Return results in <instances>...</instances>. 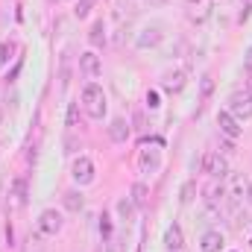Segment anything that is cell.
I'll use <instances>...</instances> for the list:
<instances>
[{
	"label": "cell",
	"mask_w": 252,
	"mask_h": 252,
	"mask_svg": "<svg viewBox=\"0 0 252 252\" xmlns=\"http://www.w3.org/2000/svg\"><path fill=\"white\" fill-rule=\"evenodd\" d=\"M82 109H85V115L94 118V121H103V118H106L109 103H106V91H103L97 82H88V85L82 88Z\"/></svg>",
	"instance_id": "cell-1"
},
{
	"label": "cell",
	"mask_w": 252,
	"mask_h": 252,
	"mask_svg": "<svg viewBox=\"0 0 252 252\" xmlns=\"http://www.w3.org/2000/svg\"><path fill=\"white\" fill-rule=\"evenodd\" d=\"M214 3L217 0H185V18H188L190 24H205L208 18H211V9H214Z\"/></svg>",
	"instance_id": "cell-2"
},
{
	"label": "cell",
	"mask_w": 252,
	"mask_h": 252,
	"mask_svg": "<svg viewBox=\"0 0 252 252\" xmlns=\"http://www.w3.org/2000/svg\"><path fill=\"white\" fill-rule=\"evenodd\" d=\"M202 173H208L211 179H226L229 176V161L220 153H205L202 156Z\"/></svg>",
	"instance_id": "cell-3"
},
{
	"label": "cell",
	"mask_w": 252,
	"mask_h": 252,
	"mask_svg": "<svg viewBox=\"0 0 252 252\" xmlns=\"http://www.w3.org/2000/svg\"><path fill=\"white\" fill-rule=\"evenodd\" d=\"M70 176H73L76 185H88V182H94V161H91L88 156H76L73 164H70Z\"/></svg>",
	"instance_id": "cell-4"
},
{
	"label": "cell",
	"mask_w": 252,
	"mask_h": 252,
	"mask_svg": "<svg viewBox=\"0 0 252 252\" xmlns=\"http://www.w3.org/2000/svg\"><path fill=\"white\" fill-rule=\"evenodd\" d=\"M226 112H232L238 121H250L252 118V97L247 91H235L232 97H229V109Z\"/></svg>",
	"instance_id": "cell-5"
},
{
	"label": "cell",
	"mask_w": 252,
	"mask_h": 252,
	"mask_svg": "<svg viewBox=\"0 0 252 252\" xmlns=\"http://www.w3.org/2000/svg\"><path fill=\"white\" fill-rule=\"evenodd\" d=\"M62 226H64V220L56 208H47V211L38 214V232H41V235H50V238H53V235L62 232Z\"/></svg>",
	"instance_id": "cell-6"
},
{
	"label": "cell",
	"mask_w": 252,
	"mask_h": 252,
	"mask_svg": "<svg viewBox=\"0 0 252 252\" xmlns=\"http://www.w3.org/2000/svg\"><path fill=\"white\" fill-rule=\"evenodd\" d=\"M161 38H164V30H161V24H150V27H144V30L138 32V38H135V47H138V50H150V47H156Z\"/></svg>",
	"instance_id": "cell-7"
},
{
	"label": "cell",
	"mask_w": 252,
	"mask_h": 252,
	"mask_svg": "<svg viewBox=\"0 0 252 252\" xmlns=\"http://www.w3.org/2000/svg\"><path fill=\"white\" fill-rule=\"evenodd\" d=\"M217 126H220V132L229 138V141H238L241 138V132H244V126H241V121L232 115V112H217Z\"/></svg>",
	"instance_id": "cell-8"
},
{
	"label": "cell",
	"mask_w": 252,
	"mask_h": 252,
	"mask_svg": "<svg viewBox=\"0 0 252 252\" xmlns=\"http://www.w3.org/2000/svg\"><path fill=\"white\" fill-rule=\"evenodd\" d=\"M205 205H208V211H220L226 205V185H223V179H214L205 188Z\"/></svg>",
	"instance_id": "cell-9"
},
{
	"label": "cell",
	"mask_w": 252,
	"mask_h": 252,
	"mask_svg": "<svg viewBox=\"0 0 252 252\" xmlns=\"http://www.w3.org/2000/svg\"><path fill=\"white\" fill-rule=\"evenodd\" d=\"M79 70H82L88 79H97V76H100V70H103V64H100V56H97L94 50L82 53V56H79Z\"/></svg>",
	"instance_id": "cell-10"
},
{
	"label": "cell",
	"mask_w": 252,
	"mask_h": 252,
	"mask_svg": "<svg viewBox=\"0 0 252 252\" xmlns=\"http://www.w3.org/2000/svg\"><path fill=\"white\" fill-rule=\"evenodd\" d=\"M164 247H167V252H182L185 235H182V226H179V223H170V226H167V232H164Z\"/></svg>",
	"instance_id": "cell-11"
},
{
	"label": "cell",
	"mask_w": 252,
	"mask_h": 252,
	"mask_svg": "<svg viewBox=\"0 0 252 252\" xmlns=\"http://www.w3.org/2000/svg\"><path fill=\"white\" fill-rule=\"evenodd\" d=\"M185 82H188L185 70H167V73H164V79H161V88H164V91H170V94H179V91L185 88Z\"/></svg>",
	"instance_id": "cell-12"
},
{
	"label": "cell",
	"mask_w": 252,
	"mask_h": 252,
	"mask_svg": "<svg viewBox=\"0 0 252 252\" xmlns=\"http://www.w3.org/2000/svg\"><path fill=\"white\" fill-rule=\"evenodd\" d=\"M129 121H124V118H115L112 124H109V138L115 141V144H126V138H129Z\"/></svg>",
	"instance_id": "cell-13"
},
{
	"label": "cell",
	"mask_w": 252,
	"mask_h": 252,
	"mask_svg": "<svg viewBox=\"0 0 252 252\" xmlns=\"http://www.w3.org/2000/svg\"><path fill=\"white\" fill-rule=\"evenodd\" d=\"M223 244H226V241H223V235L211 229V232H205V235H202L199 250H202V252H223Z\"/></svg>",
	"instance_id": "cell-14"
},
{
	"label": "cell",
	"mask_w": 252,
	"mask_h": 252,
	"mask_svg": "<svg viewBox=\"0 0 252 252\" xmlns=\"http://www.w3.org/2000/svg\"><path fill=\"white\" fill-rule=\"evenodd\" d=\"M129 199L135 202V208H150V188H147L144 182H135V185H132V193H129Z\"/></svg>",
	"instance_id": "cell-15"
},
{
	"label": "cell",
	"mask_w": 252,
	"mask_h": 252,
	"mask_svg": "<svg viewBox=\"0 0 252 252\" xmlns=\"http://www.w3.org/2000/svg\"><path fill=\"white\" fill-rule=\"evenodd\" d=\"M62 202H64V208L70 211V214H79L82 208H85V196H82V190H67L62 196Z\"/></svg>",
	"instance_id": "cell-16"
},
{
	"label": "cell",
	"mask_w": 252,
	"mask_h": 252,
	"mask_svg": "<svg viewBox=\"0 0 252 252\" xmlns=\"http://www.w3.org/2000/svg\"><path fill=\"white\" fill-rule=\"evenodd\" d=\"M138 164H141V170H144V173H153V170L158 167V150H150V147H144V150H141V158H138Z\"/></svg>",
	"instance_id": "cell-17"
},
{
	"label": "cell",
	"mask_w": 252,
	"mask_h": 252,
	"mask_svg": "<svg viewBox=\"0 0 252 252\" xmlns=\"http://www.w3.org/2000/svg\"><path fill=\"white\" fill-rule=\"evenodd\" d=\"M9 205H12V208H24V205H27L24 182H21V179H15V182H12V188H9Z\"/></svg>",
	"instance_id": "cell-18"
},
{
	"label": "cell",
	"mask_w": 252,
	"mask_h": 252,
	"mask_svg": "<svg viewBox=\"0 0 252 252\" xmlns=\"http://www.w3.org/2000/svg\"><path fill=\"white\" fill-rule=\"evenodd\" d=\"M226 196H229L232 202H238L241 196H247V182H244V176H232V182H229V188H226Z\"/></svg>",
	"instance_id": "cell-19"
},
{
	"label": "cell",
	"mask_w": 252,
	"mask_h": 252,
	"mask_svg": "<svg viewBox=\"0 0 252 252\" xmlns=\"http://www.w3.org/2000/svg\"><path fill=\"white\" fill-rule=\"evenodd\" d=\"M135 211H138V208H135V202H132L129 196H121V199H118V214H121L124 223H132V220H135Z\"/></svg>",
	"instance_id": "cell-20"
},
{
	"label": "cell",
	"mask_w": 252,
	"mask_h": 252,
	"mask_svg": "<svg viewBox=\"0 0 252 252\" xmlns=\"http://www.w3.org/2000/svg\"><path fill=\"white\" fill-rule=\"evenodd\" d=\"M88 41H91L94 47H100V44L106 41V24H103V21H94V27H91V32H88Z\"/></svg>",
	"instance_id": "cell-21"
},
{
	"label": "cell",
	"mask_w": 252,
	"mask_h": 252,
	"mask_svg": "<svg viewBox=\"0 0 252 252\" xmlns=\"http://www.w3.org/2000/svg\"><path fill=\"white\" fill-rule=\"evenodd\" d=\"M196 199V179H188L185 185H182V190H179V202L182 205H190Z\"/></svg>",
	"instance_id": "cell-22"
},
{
	"label": "cell",
	"mask_w": 252,
	"mask_h": 252,
	"mask_svg": "<svg viewBox=\"0 0 252 252\" xmlns=\"http://www.w3.org/2000/svg\"><path fill=\"white\" fill-rule=\"evenodd\" d=\"M211 91H214V79L205 73V76L199 79V97H202V100H208V97H211Z\"/></svg>",
	"instance_id": "cell-23"
},
{
	"label": "cell",
	"mask_w": 252,
	"mask_h": 252,
	"mask_svg": "<svg viewBox=\"0 0 252 252\" xmlns=\"http://www.w3.org/2000/svg\"><path fill=\"white\" fill-rule=\"evenodd\" d=\"M91 9H94V0H79V3L73 6V15H76V18H88Z\"/></svg>",
	"instance_id": "cell-24"
},
{
	"label": "cell",
	"mask_w": 252,
	"mask_h": 252,
	"mask_svg": "<svg viewBox=\"0 0 252 252\" xmlns=\"http://www.w3.org/2000/svg\"><path fill=\"white\" fill-rule=\"evenodd\" d=\"M67 126L70 129L79 126V103H67Z\"/></svg>",
	"instance_id": "cell-25"
},
{
	"label": "cell",
	"mask_w": 252,
	"mask_h": 252,
	"mask_svg": "<svg viewBox=\"0 0 252 252\" xmlns=\"http://www.w3.org/2000/svg\"><path fill=\"white\" fill-rule=\"evenodd\" d=\"M12 59V44H0V67Z\"/></svg>",
	"instance_id": "cell-26"
},
{
	"label": "cell",
	"mask_w": 252,
	"mask_h": 252,
	"mask_svg": "<svg viewBox=\"0 0 252 252\" xmlns=\"http://www.w3.org/2000/svg\"><path fill=\"white\" fill-rule=\"evenodd\" d=\"M100 232H103V235H106V238H109V235H112V223H109V217H106V214H103V217H100Z\"/></svg>",
	"instance_id": "cell-27"
},
{
	"label": "cell",
	"mask_w": 252,
	"mask_h": 252,
	"mask_svg": "<svg viewBox=\"0 0 252 252\" xmlns=\"http://www.w3.org/2000/svg\"><path fill=\"white\" fill-rule=\"evenodd\" d=\"M109 252H124V244H121V238H109Z\"/></svg>",
	"instance_id": "cell-28"
},
{
	"label": "cell",
	"mask_w": 252,
	"mask_h": 252,
	"mask_svg": "<svg viewBox=\"0 0 252 252\" xmlns=\"http://www.w3.org/2000/svg\"><path fill=\"white\" fill-rule=\"evenodd\" d=\"M244 67H247V73H252V47L247 50V56H244Z\"/></svg>",
	"instance_id": "cell-29"
},
{
	"label": "cell",
	"mask_w": 252,
	"mask_h": 252,
	"mask_svg": "<svg viewBox=\"0 0 252 252\" xmlns=\"http://www.w3.org/2000/svg\"><path fill=\"white\" fill-rule=\"evenodd\" d=\"M147 106H150V109H156V106H158V97H156V91H150V94H147Z\"/></svg>",
	"instance_id": "cell-30"
},
{
	"label": "cell",
	"mask_w": 252,
	"mask_h": 252,
	"mask_svg": "<svg viewBox=\"0 0 252 252\" xmlns=\"http://www.w3.org/2000/svg\"><path fill=\"white\" fill-rule=\"evenodd\" d=\"M244 91H247V94H250V97H252V73H250V76H247V88H244Z\"/></svg>",
	"instance_id": "cell-31"
},
{
	"label": "cell",
	"mask_w": 252,
	"mask_h": 252,
	"mask_svg": "<svg viewBox=\"0 0 252 252\" xmlns=\"http://www.w3.org/2000/svg\"><path fill=\"white\" fill-rule=\"evenodd\" d=\"M247 202H250V205H252V182H250V185H247Z\"/></svg>",
	"instance_id": "cell-32"
},
{
	"label": "cell",
	"mask_w": 252,
	"mask_h": 252,
	"mask_svg": "<svg viewBox=\"0 0 252 252\" xmlns=\"http://www.w3.org/2000/svg\"><path fill=\"white\" fill-rule=\"evenodd\" d=\"M0 118H3V112H0Z\"/></svg>",
	"instance_id": "cell-33"
}]
</instances>
